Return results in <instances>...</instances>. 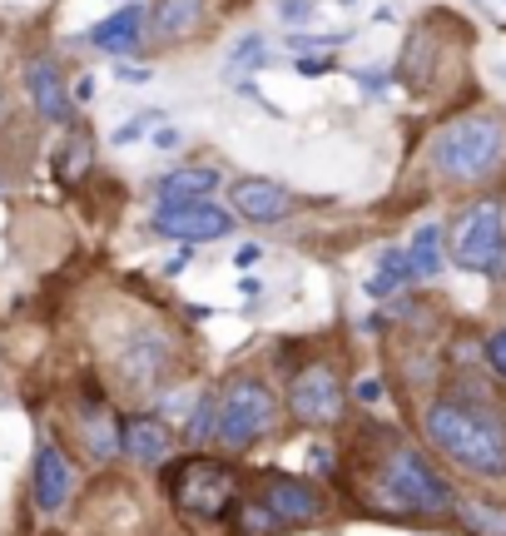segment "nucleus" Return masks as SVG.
Masks as SVG:
<instances>
[{"mask_svg":"<svg viewBox=\"0 0 506 536\" xmlns=\"http://www.w3.org/2000/svg\"><path fill=\"white\" fill-rule=\"evenodd\" d=\"M422 427L452 462H462L482 477H506V432L497 422H487L457 402H432L422 412Z\"/></svg>","mask_w":506,"mask_h":536,"instance_id":"1","label":"nucleus"},{"mask_svg":"<svg viewBox=\"0 0 506 536\" xmlns=\"http://www.w3.org/2000/svg\"><path fill=\"white\" fill-rule=\"evenodd\" d=\"M506 154V125L497 115H462L452 120L447 130L437 134L432 144V159L447 179L457 184H477V179H492L497 164Z\"/></svg>","mask_w":506,"mask_h":536,"instance_id":"2","label":"nucleus"},{"mask_svg":"<svg viewBox=\"0 0 506 536\" xmlns=\"http://www.w3.org/2000/svg\"><path fill=\"white\" fill-rule=\"evenodd\" d=\"M382 502L392 512H417V517H437L452 507V487L447 477H437L412 447H392L387 467H382Z\"/></svg>","mask_w":506,"mask_h":536,"instance_id":"3","label":"nucleus"},{"mask_svg":"<svg viewBox=\"0 0 506 536\" xmlns=\"http://www.w3.org/2000/svg\"><path fill=\"white\" fill-rule=\"evenodd\" d=\"M169 497L194 522H224L234 512V472L214 457H189L169 472Z\"/></svg>","mask_w":506,"mask_h":536,"instance_id":"4","label":"nucleus"},{"mask_svg":"<svg viewBox=\"0 0 506 536\" xmlns=\"http://www.w3.org/2000/svg\"><path fill=\"white\" fill-rule=\"evenodd\" d=\"M452 264L467 273H497L506 264V229H502V204H477L457 219L452 229Z\"/></svg>","mask_w":506,"mask_h":536,"instance_id":"5","label":"nucleus"},{"mask_svg":"<svg viewBox=\"0 0 506 536\" xmlns=\"http://www.w3.org/2000/svg\"><path fill=\"white\" fill-rule=\"evenodd\" d=\"M273 412H278V402H273V393L263 388V383H253V378H239L229 393H224V402H219V422H214V437L224 442V447H249V442H258L268 427H273Z\"/></svg>","mask_w":506,"mask_h":536,"instance_id":"6","label":"nucleus"},{"mask_svg":"<svg viewBox=\"0 0 506 536\" xmlns=\"http://www.w3.org/2000/svg\"><path fill=\"white\" fill-rule=\"evenodd\" d=\"M154 234L164 239H184V244H204V239H224L234 229L229 209H219L214 199H159L154 209Z\"/></svg>","mask_w":506,"mask_h":536,"instance_id":"7","label":"nucleus"},{"mask_svg":"<svg viewBox=\"0 0 506 536\" xmlns=\"http://www.w3.org/2000/svg\"><path fill=\"white\" fill-rule=\"evenodd\" d=\"M343 407H348V398H343L333 368H323V363L303 368V373L293 378V388H288V412H293L303 427H328V422L343 417Z\"/></svg>","mask_w":506,"mask_h":536,"instance_id":"8","label":"nucleus"},{"mask_svg":"<svg viewBox=\"0 0 506 536\" xmlns=\"http://www.w3.org/2000/svg\"><path fill=\"white\" fill-rule=\"evenodd\" d=\"M229 199H234V214L249 224H278L293 214V194L273 179H234Z\"/></svg>","mask_w":506,"mask_h":536,"instance_id":"9","label":"nucleus"},{"mask_svg":"<svg viewBox=\"0 0 506 536\" xmlns=\"http://www.w3.org/2000/svg\"><path fill=\"white\" fill-rule=\"evenodd\" d=\"M75 492V467L65 462V452L55 442H45L35 452V507L40 512H60Z\"/></svg>","mask_w":506,"mask_h":536,"instance_id":"10","label":"nucleus"},{"mask_svg":"<svg viewBox=\"0 0 506 536\" xmlns=\"http://www.w3.org/2000/svg\"><path fill=\"white\" fill-rule=\"evenodd\" d=\"M25 90H30V105H35L40 120H50V125H65V120H70L75 105H70V90H65V80H60V70H55L50 60H30Z\"/></svg>","mask_w":506,"mask_h":536,"instance_id":"11","label":"nucleus"},{"mask_svg":"<svg viewBox=\"0 0 506 536\" xmlns=\"http://www.w3.org/2000/svg\"><path fill=\"white\" fill-rule=\"evenodd\" d=\"M263 502L283 517V522H313L318 512H323V497L308 487V482H298V477H283V472H273V477H263Z\"/></svg>","mask_w":506,"mask_h":536,"instance_id":"12","label":"nucleus"},{"mask_svg":"<svg viewBox=\"0 0 506 536\" xmlns=\"http://www.w3.org/2000/svg\"><path fill=\"white\" fill-rule=\"evenodd\" d=\"M139 40H144V5H120L115 15H105V20L90 30V45H95V50H110V55L139 50Z\"/></svg>","mask_w":506,"mask_h":536,"instance_id":"13","label":"nucleus"},{"mask_svg":"<svg viewBox=\"0 0 506 536\" xmlns=\"http://www.w3.org/2000/svg\"><path fill=\"white\" fill-rule=\"evenodd\" d=\"M204 20V0H154L149 30L154 40H189Z\"/></svg>","mask_w":506,"mask_h":536,"instance_id":"14","label":"nucleus"},{"mask_svg":"<svg viewBox=\"0 0 506 536\" xmlns=\"http://www.w3.org/2000/svg\"><path fill=\"white\" fill-rule=\"evenodd\" d=\"M169 427L164 422H154V417H129L125 422V452L134 462H144V467H154V462H164L169 457Z\"/></svg>","mask_w":506,"mask_h":536,"instance_id":"15","label":"nucleus"},{"mask_svg":"<svg viewBox=\"0 0 506 536\" xmlns=\"http://www.w3.org/2000/svg\"><path fill=\"white\" fill-rule=\"evenodd\" d=\"M214 184H219V169L189 164V169H169V174L154 184V194H159V199H209Z\"/></svg>","mask_w":506,"mask_h":536,"instance_id":"16","label":"nucleus"},{"mask_svg":"<svg viewBox=\"0 0 506 536\" xmlns=\"http://www.w3.org/2000/svg\"><path fill=\"white\" fill-rule=\"evenodd\" d=\"M85 442H90V457H100V462H110L115 452H125V427L115 422V412L110 407H85Z\"/></svg>","mask_w":506,"mask_h":536,"instance_id":"17","label":"nucleus"},{"mask_svg":"<svg viewBox=\"0 0 506 536\" xmlns=\"http://www.w3.org/2000/svg\"><path fill=\"white\" fill-rule=\"evenodd\" d=\"M407 259H412V273L417 278H437L442 264H447V249H442V224H417L412 244H407Z\"/></svg>","mask_w":506,"mask_h":536,"instance_id":"18","label":"nucleus"},{"mask_svg":"<svg viewBox=\"0 0 506 536\" xmlns=\"http://www.w3.org/2000/svg\"><path fill=\"white\" fill-rule=\"evenodd\" d=\"M407 278H417V273H412V259H407V249H387V254L378 259V273L368 278V293H373V298H387V293H397Z\"/></svg>","mask_w":506,"mask_h":536,"instance_id":"19","label":"nucleus"},{"mask_svg":"<svg viewBox=\"0 0 506 536\" xmlns=\"http://www.w3.org/2000/svg\"><path fill=\"white\" fill-rule=\"evenodd\" d=\"M462 527L472 536H506V512L502 507H487V502H462L457 507Z\"/></svg>","mask_w":506,"mask_h":536,"instance_id":"20","label":"nucleus"},{"mask_svg":"<svg viewBox=\"0 0 506 536\" xmlns=\"http://www.w3.org/2000/svg\"><path fill=\"white\" fill-rule=\"evenodd\" d=\"M268 60V50H263V35H244L234 50H229V60H224V75L234 80V75H244V70H258Z\"/></svg>","mask_w":506,"mask_h":536,"instance_id":"21","label":"nucleus"},{"mask_svg":"<svg viewBox=\"0 0 506 536\" xmlns=\"http://www.w3.org/2000/svg\"><path fill=\"white\" fill-rule=\"evenodd\" d=\"M229 517H234V527H239V532H249V536L273 532V527L283 522V517L268 507V502H258V507H239V502H234V512H229Z\"/></svg>","mask_w":506,"mask_h":536,"instance_id":"22","label":"nucleus"},{"mask_svg":"<svg viewBox=\"0 0 506 536\" xmlns=\"http://www.w3.org/2000/svg\"><path fill=\"white\" fill-rule=\"evenodd\" d=\"M60 169H65V179H80V174L90 169V139H85V134H80V139H70V149H65Z\"/></svg>","mask_w":506,"mask_h":536,"instance_id":"23","label":"nucleus"},{"mask_svg":"<svg viewBox=\"0 0 506 536\" xmlns=\"http://www.w3.org/2000/svg\"><path fill=\"white\" fill-rule=\"evenodd\" d=\"M273 10H278L283 25H313V20H318V5H313V0H278Z\"/></svg>","mask_w":506,"mask_h":536,"instance_id":"24","label":"nucleus"},{"mask_svg":"<svg viewBox=\"0 0 506 536\" xmlns=\"http://www.w3.org/2000/svg\"><path fill=\"white\" fill-rule=\"evenodd\" d=\"M487 363H492L497 378H506V328H497V333L487 338Z\"/></svg>","mask_w":506,"mask_h":536,"instance_id":"25","label":"nucleus"},{"mask_svg":"<svg viewBox=\"0 0 506 536\" xmlns=\"http://www.w3.org/2000/svg\"><path fill=\"white\" fill-rule=\"evenodd\" d=\"M149 125H159V115H134L129 125H120V130H115V144H134V139L149 130Z\"/></svg>","mask_w":506,"mask_h":536,"instance_id":"26","label":"nucleus"},{"mask_svg":"<svg viewBox=\"0 0 506 536\" xmlns=\"http://www.w3.org/2000/svg\"><path fill=\"white\" fill-rule=\"evenodd\" d=\"M298 70H303V75H328L333 60H328V55H318V60H313V55H298Z\"/></svg>","mask_w":506,"mask_h":536,"instance_id":"27","label":"nucleus"},{"mask_svg":"<svg viewBox=\"0 0 506 536\" xmlns=\"http://www.w3.org/2000/svg\"><path fill=\"white\" fill-rule=\"evenodd\" d=\"M258 254H263L258 244H244V249L234 254V264H239V268H253V264H258Z\"/></svg>","mask_w":506,"mask_h":536,"instance_id":"28","label":"nucleus"},{"mask_svg":"<svg viewBox=\"0 0 506 536\" xmlns=\"http://www.w3.org/2000/svg\"><path fill=\"white\" fill-rule=\"evenodd\" d=\"M358 398H363V402H378L382 398V383H373V378H368V383H358Z\"/></svg>","mask_w":506,"mask_h":536,"instance_id":"29","label":"nucleus"},{"mask_svg":"<svg viewBox=\"0 0 506 536\" xmlns=\"http://www.w3.org/2000/svg\"><path fill=\"white\" fill-rule=\"evenodd\" d=\"M154 144H159V149H174V144H179V130H159L154 134Z\"/></svg>","mask_w":506,"mask_h":536,"instance_id":"30","label":"nucleus"},{"mask_svg":"<svg viewBox=\"0 0 506 536\" xmlns=\"http://www.w3.org/2000/svg\"><path fill=\"white\" fill-rule=\"evenodd\" d=\"M338 5H353V0H338Z\"/></svg>","mask_w":506,"mask_h":536,"instance_id":"31","label":"nucleus"}]
</instances>
